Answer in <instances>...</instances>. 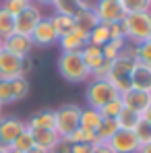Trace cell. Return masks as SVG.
Masks as SVG:
<instances>
[{
	"instance_id": "22",
	"label": "cell",
	"mask_w": 151,
	"mask_h": 153,
	"mask_svg": "<svg viewBox=\"0 0 151 153\" xmlns=\"http://www.w3.org/2000/svg\"><path fill=\"white\" fill-rule=\"evenodd\" d=\"M118 130H120V128H118L116 118H103L101 124L97 126V130H95V137H97V141H101V143H108Z\"/></svg>"
},
{
	"instance_id": "37",
	"label": "cell",
	"mask_w": 151,
	"mask_h": 153,
	"mask_svg": "<svg viewBox=\"0 0 151 153\" xmlns=\"http://www.w3.org/2000/svg\"><path fill=\"white\" fill-rule=\"evenodd\" d=\"M110 39H126L122 19H120L118 23H112V25H110Z\"/></svg>"
},
{
	"instance_id": "19",
	"label": "cell",
	"mask_w": 151,
	"mask_h": 153,
	"mask_svg": "<svg viewBox=\"0 0 151 153\" xmlns=\"http://www.w3.org/2000/svg\"><path fill=\"white\" fill-rule=\"evenodd\" d=\"M101 114L100 110H95V108H81V118H79V126L83 128V130H91V132H95L97 126L101 124Z\"/></svg>"
},
{
	"instance_id": "18",
	"label": "cell",
	"mask_w": 151,
	"mask_h": 153,
	"mask_svg": "<svg viewBox=\"0 0 151 153\" xmlns=\"http://www.w3.org/2000/svg\"><path fill=\"white\" fill-rule=\"evenodd\" d=\"M135 62H137V60L128 58V56H124V54L120 52V56H118V58H114V60L110 62V73H108V79H122V76H130V71H132Z\"/></svg>"
},
{
	"instance_id": "49",
	"label": "cell",
	"mask_w": 151,
	"mask_h": 153,
	"mask_svg": "<svg viewBox=\"0 0 151 153\" xmlns=\"http://www.w3.org/2000/svg\"><path fill=\"white\" fill-rule=\"evenodd\" d=\"M77 2H81V0H77Z\"/></svg>"
},
{
	"instance_id": "45",
	"label": "cell",
	"mask_w": 151,
	"mask_h": 153,
	"mask_svg": "<svg viewBox=\"0 0 151 153\" xmlns=\"http://www.w3.org/2000/svg\"><path fill=\"white\" fill-rule=\"evenodd\" d=\"M2 116H4V105L0 103V118H2Z\"/></svg>"
},
{
	"instance_id": "5",
	"label": "cell",
	"mask_w": 151,
	"mask_h": 153,
	"mask_svg": "<svg viewBox=\"0 0 151 153\" xmlns=\"http://www.w3.org/2000/svg\"><path fill=\"white\" fill-rule=\"evenodd\" d=\"M44 17H46V15H44L42 6H39V4H35V2H31L25 10L21 13V15H17V17H15V33L31 35V33H33V29L37 27V23H39Z\"/></svg>"
},
{
	"instance_id": "1",
	"label": "cell",
	"mask_w": 151,
	"mask_h": 153,
	"mask_svg": "<svg viewBox=\"0 0 151 153\" xmlns=\"http://www.w3.org/2000/svg\"><path fill=\"white\" fill-rule=\"evenodd\" d=\"M56 68L64 81H68L73 85L87 83L91 79L89 68L85 66V62L81 58V52H60V56L56 60Z\"/></svg>"
},
{
	"instance_id": "16",
	"label": "cell",
	"mask_w": 151,
	"mask_h": 153,
	"mask_svg": "<svg viewBox=\"0 0 151 153\" xmlns=\"http://www.w3.org/2000/svg\"><path fill=\"white\" fill-rule=\"evenodd\" d=\"M31 137H33V145L39 147V149H46V151H54V147L60 143V134L56 130H50V128H35L31 130Z\"/></svg>"
},
{
	"instance_id": "7",
	"label": "cell",
	"mask_w": 151,
	"mask_h": 153,
	"mask_svg": "<svg viewBox=\"0 0 151 153\" xmlns=\"http://www.w3.org/2000/svg\"><path fill=\"white\" fill-rule=\"evenodd\" d=\"M93 10H95V15H97V21L103 23V25L118 23V21L124 17L120 4L114 2V0H95V2H93Z\"/></svg>"
},
{
	"instance_id": "25",
	"label": "cell",
	"mask_w": 151,
	"mask_h": 153,
	"mask_svg": "<svg viewBox=\"0 0 151 153\" xmlns=\"http://www.w3.org/2000/svg\"><path fill=\"white\" fill-rule=\"evenodd\" d=\"M124 15H137V13H149L151 0H118Z\"/></svg>"
},
{
	"instance_id": "47",
	"label": "cell",
	"mask_w": 151,
	"mask_h": 153,
	"mask_svg": "<svg viewBox=\"0 0 151 153\" xmlns=\"http://www.w3.org/2000/svg\"><path fill=\"white\" fill-rule=\"evenodd\" d=\"M147 42H149V44H151V33H149V39H147Z\"/></svg>"
},
{
	"instance_id": "11",
	"label": "cell",
	"mask_w": 151,
	"mask_h": 153,
	"mask_svg": "<svg viewBox=\"0 0 151 153\" xmlns=\"http://www.w3.org/2000/svg\"><path fill=\"white\" fill-rule=\"evenodd\" d=\"M108 145L112 147L114 153H137L139 147H141L132 130H118V132L108 141Z\"/></svg>"
},
{
	"instance_id": "40",
	"label": "cell",
	"mask_w": 151,
	"mask_h": 153,
	"mask_svg": "<svg viewBox=\"0 0 151 153\" xmlns=\"http://www.w3.org/2000/svg\"><path fill=\"white\" fill-rule=\"evenodd\" d=\"M71 153H91V145H73Z\"/></svg>"
},
{
	"instance_id": "41",
	"label": "cell",
	"mask_w": 151,
	"mask_h": 153,
	"mask_svg": "<svg viewBox=\"0 0 151 153\" xmlns=\"http://www.w3.org/2000/svg\"><path fill=\"white\" fill-rule=\"evenodd\" d=\"M141 120H145V122H149V124H151V103L141 112Z\"/></svg>"
},
{
	"instance_id": "6",
	"label": "cell",
	"mask_w": 151,
	"mask_h": 153,
	"mask_svg": "<svg viewBox=\"0 0 151 153\" xmlns=\"http://www.w3.org/2000/svg\"><path fill=\"white\" fill-rule=\"evenodd\" d=\"M25 75V58H19L10 52H0V81H13Z\"/></svg>"
},
{
	"instance_id": "43",
	"label": "cell",
	"mask_w": 151,
	"mask_h": 153,
	"mask_svg": "<svg viewBox=\"0 0 151 153\" xmlns=\"http://www.w3.org/2000/svg\"><path fill=\"white\" fill-rule=\"evenodd\" d=\"M31 2L39 4V6H52V2H54V0H31Z\"/></svg>"
},
{
	"instance_id": "38",
	"label": "cell",
	"mask_w": 151,
	"mask_h": 153,
	"mask_svg": "<svg viewBox=\"0 0 151 153\" xmlns=\"http://www.w3.org/2000/svg\"><path fill=\"white\" fill-rule=\"evenodd\" d=\"M108 73H110V62H103L95 71H91V79H108Z\"/></svg>"
},
{
	"instance_id": "21",
	"label": "cell",
	"mask_w": 151,
	"mask_h": 153,
	"mask_svg": "<svg viewBox=\"0 0 151 153\" xmlns=\"http://www.w3.org/2000/svg\"><path fill=\"white\" fill-rule=\"evenodd\" d=\"M48 19H50L54 31L58 33V37H62V35L71 33V31H73V27L77 25L75 19H73V17H66V15H56V13H54V15L48 17Z\"/></svg>"
},
{
	"instance_id": "15",
	"label": "cell",
	"mask_w": 151,
	"mask_h": 153,
	"mask_svg": "<svg viewBox=\"0 0 151 153\" xmlns=\"http://www.w3.org/2000/svg\"><path fill=\"white\" fill-rule=\"evenodd\" d=\"M130 89H139V91H149L151 89V66L149 64H141L135 62L132 71H130Z\"/></svg>"
},
{
	"instance_id": "8",
	"label": "cell",
	"mask_w": 151,
	"mask_h": 153,
	"mask_svg": "<svg viewBox=\"0 0 151 153\" xmlns=\"http://www.w3.org/2000/svg\"><path fill=\"white\" fill-rule=\"evenodd\" d=\"M89 42V31L83 29V27L75 25L71 33L58 37V46H60V52H81Z\"/></svg>"
},
{
	"instance_id": "32",
	"label": "cell",
	"mask_w": 151,
	"mask_h": 153,
	"mask_svg": "<svg viewBox=\"0 0 151 153\" xmlns=\"http://www.w3.org/2000/svg\"><path fill=\"white\" fill-rule=\"evenodd\" d=\"M52 8L56 15H66V17H73L77 10V0H54L52 2Z\"/></svg>"
},
{
	"instance_id": "42",
	"label": "cell",
	"mask_w": 151,
	"mask_h": 153,
	"mask_svg": "<svg viewBox=\"0 0 151 153\" xmlns=\"http://www.w3.org/2000/svg\"><path fill=\"white\" fill-rule=\"evenodd\" d=\"M137 153H151V143H145V145H141Z\"/></svg>"
},
{
	"instance_id": "30",
	"label": "cell",
	"mask_w": 151,
	"mask_h": 153,
	"mask_svg": "<svg viewBox=\"0 0 151 153\" xmlns=\"http://www.w3.org/2000/svg\"><path fill=\"white\" fill-rule=\"evenodd\" d=\"M15 33V17L8 15L2 6H0V39L8 37Z\"/></svg>"
},
{
	"instance_id": "33",
	"label": "cell",
	"mask_w": 151,
	"mask_h": 153,
	"mask_svg": "<svg viewBox=\"0 0 151 153\" xmlns=\"http://www.w3.org/2000/svg\"><path fill=\"white\" fill-rule=\"evenodd\" d=\"M122 110H124L122 100H120V97H116V100L108 102L103 108H100V114H101V118H116V116H118Z\"/></svg>"
},
{
	"instance_id": "13",
	"label": "cell",
	"mask_w": 151,
	"mask_h": 153,
	"mask_svg": "<svg viewBox=\"0 0 151 153\" xmlns=\"http://www.w3.org/2000/svg\"><path fill=\"white\" fill-rule=\"evenodd\" d=\"M73 19H75V23L79 27H83V29H93V27L97 25L100 21H97V15H95V10H93V2H89V0H81V2H77V10L75 15H73Z\"/></svg>"
},
{
	"instance_id": "23",
	"label": "cell",
	"mask_w": 151,
	"mask_h": 153,
	"mask_svg": "<svg viewBox=\"0 0 151 153\" xmlns=\"http://www.w3.org/2000/svg\"><path fill=\"white\" fill-rule=\"evenodd\" d=\"M71 145H95L97 143V137H95V132H91V130H83V128L79 126L77 130H73L68 137H64Z\"/></svg>"
},
{
	"instance_id": "29",
	"label": "cell",
	"mask_w": 151,
	"mask_h": 153,
	"mask_svg": "<svg viewBox=\"0 0 151 153\" xmlns=\"http://www.w3.org/2000/svg\"><path fill=\"white\" fill-rule=\"evenodd\" d=\"M124 46H126V39H110L108 44H103V46H101L103 60H106V62H112L114 58H118Z\"/></svg>"
},
{
	"instance_id": "14",
	"label": "cell",
	"mask_w": 151,
	"mask_h": 153,
	"mask_svg": "<svg viewBox=\"0 0 151 153\" xmlns=\"http://www.w3.org/2000/svg\"><path fill=\"white\" fill-rule=\"evenodd\" d=\"M120 100H122V105L126 110H132V112L141 114L151 103V93L149 91H139V89H128L126 93L120 95Z\"/></svg>"
},
{
	"instance_id": "24",
	"label": "cell",
	"mask_w": 151,
	"mask_h": 153,
	"mask_svg": "<svg viewBox=\"0 0 151 153\" xmlns=\"http://www.w3.org/2000/svg\"><path fill=\"white\" fill-rule=\"evenodd\" d=\"M108 42H110V25L97 23L93 29H89V42H87V44L101 48V46L108 44Z\"/></svg>"
},
{
	"instance_id": "10",
	"label": "cell",
	"mask_w": 151,
	"mask_h": 153,
	"mask_svg": "<svg viewBox=\"0 0 151 153\" xmlns=\"http://www.w3.org/2000/svg\"><path fill=\"white\" fill-rule=\"evenodd\" d=\"M25 128H27L25 120H21L17 116H2L0 118V143L10 145Z\"/></svg>"
},
{
	"instance_id": "35",
	"label": "cell",
	"mask_w": 151,
	"mask_h": 153,
	"mask_svg": "<svg viewBox=\"0 0 151 153\" xmlns=\"http://www.w3.org/2000/svg\"><path fill=\"white\" fill-rule=\"evenodd\" d=\"M137 62L151 66V44L149 42H143V44L137 46Z\"/></svg>"
},
{
	"instance_id": "28",
	"label": "cell",
	"mask_w": 151,
	"mask_h": 153,
	"mask_svg": "<svg viewBox=\"0 0 151 153\" xmlns=\"http://www.w3.org/2000/svg\"><path fill=\"white\" fill-rule=\"evenodd\" d=\"M139 120H141V114H137L132 110H126V108L116 116V122H118V128L120 130H135Z\"/></svg>"
},
{
	"instance_id": "20",
	"label": "cell",
	"mask_w": 151,
	"mask_h": 153,
	"mask_svg": "<svg viewBox=\"0 0 151 153\" xmlns=\"http://www.w3.org/2000/svg\"><path fill=\"white\" fill-rule=\"evenodd\" d=\"M81 58H83L85 66L89 68V73H91V71H95L97 66H101V64L106 62V60H103V54H101V48L91 46V44H87V46L81 50Z\"/></svg>"
},
{
	"instance_id": "48",
	"label": "cell",
	"mask_w": 151,
	"mask_h": 153,
	"mask_svg": "<svg viewBox=\"0 0 151 153\" xmlns=\"http://www.w3.org/2000/svg\"><path fill=\"white\" fill-rule=\"evenodd\" d=\"M114 2H118V0H114Z\"/></svg>"
},
{
	"instance_id": "9",
	"label": "cell",
	"mask_w": 151,
	"mask_h": 153,
	"mask_svg": "<svg viewBox=\"0 0 151 153\" xmlns=\"http://www.w3.org/2000/svg\"><path fill=\"white\" fill-rule=\"evenodd\" d=\"M31 42H33V46H39V48H50V46H56L58 44V33L54 31V27H52L48 17H44L37 23V27L33 29Z\"/></svg>"
},
{
	"instance_id": "12",
	"label": "cell",
	"mask_w": 151,
	"mask_h": 153,
	"mask_svg": "<svg viewBox=\"0 0 151 153\" xmlns=\"http://www.w3.org/2000/svg\"><path fill=\"white\" fill-rule=\"evenodd\" d=\"M2 42H4V50L19 56V58H27L35 48L31 42V35H21V33H13L8 37H4Z\"/></svg>"
},
{
	"instance_id": "27",
	"label": "cell",
	"mask_w": 151,
	"mask_h": 153,
	"mask_svg": "<svg viewBox=\"0 0 151 153\" xmlns=\"http://www.w3.org/2000/svg\"><path fill=\"white\" fill-rule=\"evenodd\" d=\"M10 153H27L31 147H33V137H31V130L29 128H25L10 145Z\"/></svg>"
},
{
	"instance_id": "34",
	"label": "cell",
	"mask_w": 151,
	"mask_h": 153,
	"mask_svg": "<svg viewBox=\"0 0 151 153\" xmlns=\"http://www.w3.org/2000/svg\"><path fill=\"white\" fill-rule=\"evenodd\" d=\"M132 132H135V137H137L139 145L151 143V124H149V122H145V120H139Z\"/></svg>"
},
{
	"instance_id": "26",
	"label": "cell",
	"mask_w": 151,
	"mask_h": 153,
	"mask_svg": "<svg viewBox=\"0 0 151 153\" xmlns=\"http://www.w3.org/2000/svg\"><path fill=\"white\" fill-rule=\"evenodd\" d=\"M10 91H13V103L25 100L31 91V85L27 81V76H19V79H13L10 81Z\"/></svg>"
},
{
	"instance_id": "31",
	"label": "cell",
	"mask_w": 151,
	"mask_h": 153,
	"mask_svg": "<svg viewBox=\"0 0 151 153\" xmlns=\"http://www.w3.org/2000/svg\"><path fill=\"white\" fill-rule=\"evenodd\" d=\"M29 4H31V0H2V4H0V6H2L8 15L17 17V15H21V13L25 10Z\"/></svg>"
},
{
	"instance_id": "46",
	"label": "cell",
	"mask_w": 151,
	"mask_h": 153,
	"mask_svg": "<svg viewBox=\"0 0 151 153\" xmlns=\"http://www.w3.org/2000/svg\"><path fill=\"white\" fill-rule=\"evenodd\" d=\"M4 50V42H2V39H0V52Z\"/></svg>"
},
{
	"instance_id": "3",
	"label": "cell",
	"mask_w": 151,
	"mask_h": 153,
	"mask_svg": "<svg viewBox=\"0 0 151 153\" xmlns=\"http://www.w3.org/2000/svg\"><path fill=\"white\" fill-rule=\"evenodd\" d=\"M120 97L118 91L110 85L108 79H89L87 81V89H85V100H87V105L89 108H95L100 110L103 108L108 102Z\"/></svg>"
},
{
	"instance_id": "17",
	"label": "cell",
	"mask_w": 151,
	"mask_h": 153,
	"mask_svg": "<svg viewBox=\"0 0 151 153\" xmlns=\"http://www.w3.org/2000/svg\"><path fill=\"white\" fill-rule=\"evenodd\" d=\"M25 124L29 130H35V128H50V130H54V126H56V112L54 110H39L29 120H25Z\"/></svg>"
},
{
	"instance_id": "44",
	"label": "cell",
	"mask_w": 151,
	"mask_h": 153,
	"mask_svg": "<svg viewBox=\"0 0 151 153\" xmlns=\"http://www.w3.org/2000/svg\"><path fill=\"white\" fill-rule=\"evenodd\" d=\"M27 153H50V151H46V149H39V147H35V145H33V147H31V149H29Z\"/></svg>"
},
{
	"instance_id": "39",
	"label": "cell",
	"mask_w": 151,
	"mask_h": 153,
	"mask_svg": "<svg viewBox=\"0 0 151 153\" xmlns=\"http://www.w3.org/2000/svg\"><path fill=\"white\" fill-rule=\"evenodd\" d=\"M91 153H114V151H112V147H110L108 143L97 141L95 145H91Z\"/></svg>"
},
{
	"instance_id": "4",
	"label": "cell",
	"mask_w": 151,
	"mask_h": 153,
	"mask_svg": "<svg viewBox=\"0 0 151 153\" xmlns=\"http://www.w3.org/2000/svg\"><path fill=\"white\" fill-rule=\"evenodd\" d=\"M56 112V126L54 130L64 139V137H68L73 130L79 128V118H81V105H77V103H64V105H60L58 110H54Z\"/></svg>"
},
{
	"instance_id": "2",
	"label": "cell",
	"mask_w": 151,
	"mask_h": 153,
	"mask_svg": "<svg viewBox=\"0 0 151 153\" xmlns=\"http://www.w3.org/2000/svg\"><path fill=\"white\" fill-rule=\"evenodd\" d=\"M122 25H124L128 44L139 46V44L147 42L151 33V10L149 13H137V15H124Z\"/></svg>"
},
{
	"instance_id": "36",
	"label": "cell",
	"mask_w": 151,
	"mask_h": 153,
	"mask_svg": "<svg viewBox=\"0 0 151 153\" xmlns=\"http://www.w3.org/2000/svg\"><path fill=\"white\" fill-rule=\"evenodd\" d=\"M0 103H2V105H8V103H13L10 81H0Z\"/></svg>"
}]
</instances>
